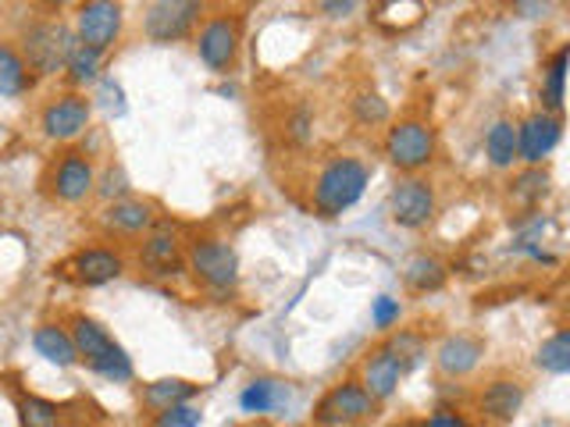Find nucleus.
<instances>
[{"label":"nucleus","mask_w":570,"mask_h":427,"mask_svg":"<svg viewBox=\"0 0 570 427\" xmlns=\"http://www.w3.org/2000/svg\"><path fill=\"white\" fill-rule=\"evenodd\" d=\"M71 342H76V352L79 360H86L89 367H94L100 378L115 381V385H125L132 381V360L129 352H125L111 335H107V328L100 325V320L94 317H76L71 320Z\"/></svg>","instance_id":"obj_1"},{"label":"nucleus","mask_w":570,"mask_h":427,"mask_svg":"<svg viewBox=\"0 0 570 427\" xmlns=\"http://www.w3.org/2000/svg\"><path fill=\"white\" fill-rule=\"evenodd\" d=\"M76 47H79V36L71 32L61 18L58 22H32L22 32V61L26 68L40 71V76H58V71H65Z\"/></svg>","instance_id":"obj_2"},{"label":"nucleus","mask_w":570,"mask_h":427,"mask_svg":"<svg viewBox=\"0 0 570 427\" xmlns=\"http://www.w3.org/2000/svg\"><path fill=\"white\" fill-rule=\"evenodd\" d=\"M364 189H367V168L356 157H338V160H332V165L317 175L314 203H317L321 214L335 218V214L350 210L356 200H361Z\"/></svg>","instance_id":"obj_3"},{"label":"nucleus","mask_w":570,"mask_h":427,"mask_svg":"<svg viewBox=\"0 0 570 427\" xmlns=\"http://www.w3.org/2000/svg\"><path fill=\"white\" fill-rule=\"evenodd\" d=\"M385 157L403 171H417L424 165H432L435 132L424 121H396L385 136Z\"/></svg>","instance_id":"obj_4"},{"label":"nucleus","mask_w":570,"mask_h":427,"mask_svg":"<svg viewBox=\"0 0 570 427\" xmlns=\"http://www.w3.org/2000/svg\"><path fill=\"white\" fill-rule=\"evenodd\" d=\"M189 271L210 289H228L239 278V257L228 242L218 239H200L189 246Z\"/></svg>","instance_id":"obj_5"},{"label":"nucleus","mask_w":570,"mask_h":427,"mask_svg":"<svg viewBox=\"0 0 570 427\" xmlns=\"http://www.w3.org/2000/svg\"><path fill=\"white\" fill-rule=\"evenodd\" d=\"M374 399L361 388V381H343L335 385L332 391H325V399L314 406V420L321 427H346L371 417Z\"/></svg>","instance_id":"obj_6"},{"label":"nucleus","mask_w":570,"mask_h":427,"mask_svg":"<svg viewBox=\"0 0 570 427\" xmlns=\"http://www.w3.org/2000/svg\"><path fill=\"white\" fill-rule=\"evenodd\" d=\"M389 214L400 228H424L435 218V192L424 178H400L389 196Z\"/></svg>","instance_id":"obj_7"},{"label":"nucleus","mask_w":570,"mask_h":427,"mask_svg":"<svg viewBox=\"0 0 570 427\" xmlns=\"http://www.w3.org/2000/svg\"><path fill=\"white\" fill-rule=\"evenodd\" d=\"M200 14L204 8L193 4V0H160V4L147 8L142 29H147L154 43H175V40H186Z\"/></svg>","instance_id":"obj_8"},{"label":"nucleus","mask_w":570,"mask_h":427,"mask_svg":"<svg viewBox=\"0 0 570 427\" xmlns=\"http://www.w3.org/2000/svg\"><path fill=\"white\" fill-rule=\"evenodd\" d=\"M79 43L89 50H107L121 32V4H111V0H89V4L79 8Z\"/></svg>","instance_id":"obj_9"},{"label":"nucleus","mask_w":570,"mask_h":427,"mask_svg":"<svg viewBox=\"0 0 570 427\" xmlns=\"http://www.w3.org/2000/svg\"><path fill=\"white\" fill-rule=\"evenodd\" d=\"M563 136V125L557 115H531L517 125V157L528 160V165H542V160L557 150V142Z\"/></svg>","instance_id":"obj_10"},{"label":"nucleus","mask_w":570,"mask_h":427,"mask_svg":"<svg viewBox=\"0 0 570 427\" xmlns=\"http://www.w3.org/2000/svg\"><path fill=\"white\" fill-rule=\"evenodd\" d=\"M236 47H239V26L232 18H210V22L196 36V53L210 71H225L236 61Z\"/></svg>","instance_id":"obj_11"},{"label":"nucleus","mask_w":570,"mask_h":427,"mask_svg":"<svg viewBox=\"0 0 570 427\" xmlns=\"http://www.w3.org/2000/svg\"><path fill=\"white\" fill-rule=\"evenodd\" d=\"M89 100L79 97V93H65L58 97L53 103H47V111H43V132L50 139H58V142H68V139H79L86 132V125H89Z\"/></svg>","instance_id":"obj_12"},{"label":"nucleus","mask_w":570,"mask_h":427,"mask_svg":"<svg viewBox=\"0 0 570 427\" xmlns=\"http://www.w3.org/2000/svg\"><path fill=\"white\" fill-rule=\"evenodd\" d=\"M97 175H94V165H89V157L79 153V150H68L58 168H53V192H58V200L65 203H79L89 196V189H94Z\"/></svg>","instance_id":"obj_13"},{"label":"nucleus","mask_w":570,"mask_h":427,"mask_svg":"<svg viewBox=\"0 0 570 427\" xmlns=\"http://www.w3.org/2000/svg\"><path fill=\"white\" fill-rule=\"evenodd\" d=\"M481 356H485V342L474 338V335L460 331V335H450L439 346L435 364H439V370L445 374V378H463V374H471L481 364Z\"/></svg>","instance_id":"obj_14"},{"label":"nucleus","mask_w":570,"mask_h":427,"mask_svg":"<svg viewBox=\"0 0 570 427\" xmlns=\"http://www.w3.org/2000/svg\"><path fill=\"white\" fill-rule=\"evenodd\" d=\"M400 378H403V370L396 367V360H392V356H389L385 349L367 352L364 370H361V388L367 391V396H371L374 403H379V399H389V396H396Z\"/></svg>","instance_id":"obj_15"},{"label":"nucleus","mask_w":570,"mask_h":427,"mask_svg":"<svg viewBox=\"0 0 570 427\" xmlns=\"http://www.w3.org/2000/svg\"><path fill=\"white\" fill-rule=\"evenodd\" d=\"M478 403H481V414H485L489 420L510 424L517 414H521V406H524V385L510 381V378H499V381L485 385V391H481Z\"/></svg>","instance_id":"obj_16"},{"label":"nucleus","mask_w":570,"mask_h":427,"mask_svg":"<svg viewBox=\"0 0 570 427\" xmlns=\"http://www.w3.org/2000/svg\"><path fill=\"white\" fill-rule=\"evenodd\" d=\"M71 271H76V278L82 285H107L125 271V260L115 254V249L94 246V249H82V254L71 260Z\"/></svg>","instance_id":"obj_17"},{"label":"nucleus","mask_w":570,"mask_h":427,"mask_svg":"<svg viewBox=\"0 0 570 427\" xmlns=\"http://www.w3.org/2000/svg\"><path fill=\"white\" fill-rule=\"evenodd\" d=\"M154 225V210L139 200H115L104 210V228L107 231H121V236H139Z\"/></svg>","instance_id":"obj_18"},{"label":"nucleus","mask_w":570,"mask_h":427,"mask_svg":"<svg viewBox=\"0 0 570 427\" xmlns=\"http://www.w3.org/2000/svg\"><path fill=\"white\" fill-rule=\"evenodd\" d=\"M285 403H289V385H282L275 378L249 381L239 396V406L246 409V414H261V417L275 414V409H282Z\"/></svg>","instance_id":"obj_19"},{"label":"nucleus","mask_w":570,"mask_h":427,"mask_svg":"<svg viewBox=\"0 0 570 427\" xmlns=\"http://www.w3.org/2000/svg\"><path fill=\"white\" fill-rule=\"evenodd\" d=\"M32 346H36V352H40L47 364H58V367H76V364H79L76 342H71V335H68L65 328H58V325L36 328Z\"/></svg>","instance_id":"obj_20"},{"label":"nucleus","mask_w":570,"mask_h":427,"mask_svg":"<svg viewBox=\"0 0 570 427\" xmlns=\"http://www.w3.org/2000/svg\"><path fill=\"white\" fill-rule=\"evenodd\" d=\"M196 396V385L183 381V378H165V381H150L142 388V406L160 414V409L178 406V403H189Z\"/></svg>","instance_id":"obj_21"},{"label":"nucleus","mask_w":570,"mask_h":427,"mask_svg":"<svg viewBox=\"0 0 570 427\" xmlns=\"http://www.w3.org/2000/svg\"><path fill=\"white\" fill-rule=\"evenodd\" d=\"M29 82H32V76L22 61V53L8 43H0V97H22Z\"/></svg>","instance_id":"obj_22"},{"label":"nucleus","mask_w":570,"mask_h":427,"mask_svg":"<svg viewBox=\"0 0 570 427\" xmlns=\"http://www.w3.org/2000/svg\"><path fill=\"white\" fill-rule=\"evenodd\" d=\"M392 360H396V367L406 374V370H414L424 356H428V342H424V335L421 331H396V335H389V342L382 346Z\"/></svg>","instance_id":"obj_23"},{"label":"nucleus","mask_w":570,"mask_h":427,"mask_svg":"<svg viewBox=\"0 0 570 427\" xmlns=\"http://www.w3.org/2000/svg\"><path fill=\"white\" fill-rule=\"evenodd\" d=\"M485 153L492 160V168H510L517 160V125L513 121H495L485 132Z\"/></svg>","instance_id":"obj_24"},{"label":"nucleus","mask_w":570,"mask_h":427,"mask_svg":"<svg viewBox=\"0 0 570 427\" xmlns=\"http://www.w3.org/2000/svg\"><path fill=\"white\" fill-rule=\"evenodd\" d=\"M567 58H570V50L560 47L557 53H552V61L546 68V82H542V107H546V115H557L560 107H563V86H567Z\"/></svg>","instance_id":"obj_25"},{"label":"nucleus","mask_w":570,"mask_h":427,"mask_svg":"<svg viewBox=\"0 0 570 427\" xmlns=\"http://www.w3.org/2000/svg\"><path fill=\"white\" fill-rule=\"evenodd\" d=\"M403 278H406L410 289H417V292H435V289H442V281H445V267H442L435 257L421 254V257H414V260L406 264Z\"/></svg>","instance_id":"obj_26"},{"label":"nucleus","mask_w":570,"mask_h":427,"mask_svg":"<svg viewBox=\"0 0 570 427\" xmlns=\"http://www.w3.org/2000/svg\"><path fill=\"white\" fill-rule=\"evenodd\" d=\"M534 367L546 374H567L570 370V331H557L534 352Z\"/></svg>","instance_id":"obj_27"},{"label":"nucleus","mask_w":570,"mask_h":427,"mask_svg":"<svg viewBox=\"0 0 570 427\" xmlns=\"http://www.w3.org/2000/svg\"><path fill=\"white\" fill-rule=\"evenodd\" d=\"M18 417L22 427H61V409L43 396H22L18 399Z\"/></svg>","instance_id":"obj_28"},{"label":"nucleus","mask_w":570,"mask_h":427,"mask_svg":"<svg viewBox=\"0 0 570 427\" xmlns=\"http://www.w3.org/2000/svg\"><path fill=\"white\" fill-rule=\"evenodd\" d=\"M100 61H104V53L100 50H89V47H76V53L68 58L65 71H68V82L71 86H89L97 79V71H100Z\"/></svg>","instance_id":"obj_29"},{"label":"nucleus","mask_w":570,"mask_h":427,"mask_svg":"<svg viewBox=\"0 0 570 427\" xmlns=\"http://www.w3.org/2000/svg\"><path fill=\"white\" fill-rule=\"evenodd\" d=\"M175 254H178L175 231L160 228V231H154V236L147 239V246H142V264H147V267H157V271H165V267L175 264Z\"/></svg>","instance_id":"obj_30"},{"label":"nucleus","mask_w":570,"mask_h":427,"mask_svg":"<svg viewBox=\"0 0 570 427\" xmlns=\"http://www.w3.org/2000/svg\"><path fill=\"white\" fill-rule=\"evenodd\" d=\"M200 424H204L200 406L178 403V406H168V409H160V414H154L150 427H200Z\"/></svg>","instance_id":"obj_31"},{"label":"nucleus","mask_w":570,"mask_h":427,"mask_svg":"<svg viewBox=\"0 0 570 427\" xmlns=\"http://www.w3.org/2000/svg\"><path fill=\"white\" fill-rule=\"evenodd\" d=\"M546 192H549V175L546 171H524L521 178H517V186H513V200L539 203Z\"/></svg>","instance_id":"obj_32"},{"label":"nucleus","mask_w":570,"mask_h":427,"mask_svg":"<svg viewBox=\"0 0 570 427\" xmlns=\"http://www.w3.org/2000/svg\"><path fill=\"white\" fill-rule=\"evenodd\" d=\"M353 115H356V121H364V125H382L389 118V103L379 93H361L353 100Z\"/></svg>","instance_id":"obj_33"},{"label":"nucleus","mask_w":570,"mask_h":427,"mask_svg":"<svg viewBox=\"0 0 570 427\" xmlns=\"http://www.w3.org/2000/svg\"><path fill=\"white\" fill-rule=\"evenodd\" d=\"M400 320V299L392 296H379L371 302V325L374 328H392Z\"/></svg>","instance_id":"obj_34"},{"label":"nucleus","mask_w":570,"mask_h":427,"mask_svg":"<svg viewBox=\"0 0 570 427\" xmlns=\"http://www.w3.org/2000/svg\"><path fill=\"white\" fill-rule=\"evenodd\" d=\"M100 93H104V107H107V111H115V115L125 111V103H121V86H118V82L104 79V82H100Z\"/></svg>","instance_id":"obj_35"},{"label":"nucleus","mask_w":570,"mask_h":427,"mask_svg":"<svg viewBox=\"0 0 570 427\" xmlns=\"http://www.w3.org/2000/svg\"><path fill=\"white\" fill-rule=\"evenodd\" d=\"M424 427H471V424L463 420L460 414H450V409H442V414H435V417L428 420Z\"/></svg>","instance_id":"obj_36"},{"label":"nucleus","mask_w":570,"mask_h":427,"mask_svg":"<svg viewBox=\"0 0 570 427\" xmlns=\"http://www.w3.org/2000/svg\"><path fill=\"white\" fill-rule=\"evenodd\" d=\"M356 4L353 0H343V4H321V11H328V14H350Z\"/></svg>","instance_id":"obj_37"},{"label":"nucleus","mask_w":570,"mask_h":427,"mask_svg":"<svg viewBox=\"0 0 570 427\" xmlns=\"http://www.w3.org/2000/svg\"><path fill=\"white\" fill-rule=\"evenodd\" d=\"M517 11H528V18H539L549 11V4H517Z\"/></svg>","instance_id":"obj_38"}]
</instances>
